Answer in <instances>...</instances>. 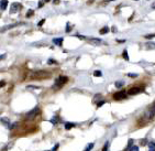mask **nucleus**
Here are the masks:
<instances>
[{
	"instance_id": "1",
	"label": "nucleus",
	"mask_w": 155,
	"mask_h": 151,
	"mask_svg": "<svg viewBox=\"0 0 155 151\" xmlns=\"http://www.w3.org/2000/svg\"><path fill=\"white\" fill-rule=\"evenodd\" d=\"M144 118L147 120V121H151L155 118V103L153 105H151L150 107L145 110L144 113Z\"/></svg>"
},
{
	"instance_id": "2",
	"label": "nucleus",
	"mask_w": 155,
	"mask_h": 151,
	"mask_svg": "<svg viewBox=\"0 0 155 151\" xmlns=\"http://www.w3.org/2000/svg\"><path fill=\"white\" fill-rule=\"evenodd\" d=\"M50 76V73H46L44 71H38V72H32L30 74V80H44L45 77Z\"/></svg>"
},
{
	"instance_id": "3",
	"label": "nucleus",
	"mask_w": 155,
	"mask_h": 151,
	"mask_svg": "<svg viewBox=\"0 0 155 151\" xmlns=\"http://www.w3.org/2000/svg\"><path fill=\"white\" fill-rule=\"evenodd\" d=\"M67 81H68V78L66 77V76H59V77H57L56 80H55V83H54V88L55 87H57V88H59L60 86H63L64 84H66L67 83Z\"/></svg>"
},
{
	"instance_id": "4",
	"label": "nucleus",
	"mask_w": 155,
	"mask_h": 151,
	"mask_svg": "<svg viewBox=\"0 0 155 151\" xmlns=\"http://www.w3.org/2000/svg\"><path fill=\"white\" fill-rule=\"evenodd\" d=\"M128 93L126 92V90H120V92L115 93V94L113 95V98L115 99V100H122V99H124L127 97Z\"/></svg>"
},
{
	"instance_id": "5",
	"label": "nucleus",
	"mask_w": 155,
	"mask_h": 151,
	"mask_svg": "<svg viewBox=\"0 0 155 151\" xmlns=\"http://www.w3.org/2000/svg\"><path fill=\"white\" fill-rule=\"evenodd\" d=\"M40 111V109H39V107H34L32 110H30L28 114H26V118L28 119H33L34 117L38 115V113Z\"/></svg>"
},
{
	"instance_id": "6",
	"label": "nucleus",
	"mask_w": 155,
	"mask_h": 151,
	"mask_svg": "<svg viewBox=\"0 0 155 151\" xmlns=\"http://www.w3.org/2000/svg\"><path fill=\"white\" fill-rule=\"evenodd\" d=\"M21 4H19V2H13V4L11 5V8H10V14H12V13H16V12H18V11L21 9Z\"/></svg>"
},
{
	"instance_id": "7",
	"label": "nucleus",
	"mask_w": 155,
	"mask_h": 151,
	"mask_svg": "<svg viewBox=\"0 0 155 151\" xmlns=\"http://www.w3.org/2000/svg\"><path fill=\"white\" fill-rule=\"evenodd\" d=\"M142 90H143V87H133V88L129 89L128 94H129V95H135V94H139V93H141Z\"/></svg>"
},
{
	"instance_id": "8",
	"label": "nucleus",
	"mask_w": 155,
	"mask_h": 151,
	"mask_svg": "<svg viewBox=\"0 0 155 151\" xmlns=\"http://www.w3.org/2000/svg\"><path fill=\"white\" fill-rule=\"evenodd\" d=\"M62 42H63V39H62V38L53 39V43H54V44H56V45H62Z\"/></svg>"
},
{
	"instance_id": "9",
	"label": "nucleus",
	"mask_w": 155,
	"mask_h": 151,
	"mask_svg": "<svg viewBox=\"0 0 155 151\" xmlns=\"http://www.w3.org/2000/svg\"><path fill=\"white\" fill-rule=\"evenodd\" d=\"M74 126H75V123H73V122H66L65 123V129L66 130H69V129L73 128Z\"/></svg>"
},
{
	"instance_id": "10",
	"label": "nucleus",
	"mask_w": 155,
	"mask_h": 151,
	"mask_svg": "<svg viewBox=\"0 0 155 151\" xmlns=\"http://www.w3.org/2000/svg\"><path fill=\"white\" fill-rule=\"evenodd\" d=\"M7 6H8V1H1V2H0V7H1V10H5V9H7Z\"/></svg>"
},
{
	"instance_id": "11",
	"label": "nucleus",
	"mask_w": 155,
	"mask_h": 151,
	"mask_svg": "<svg viewBox=\"0 0 155 151\" xmlns=\"http://www.w3.org/2000/svg\"><path fill=\"white\" fill-rule=\"evenodd\" d=\"M148 151H155V142L148 143Z\"/></svg>"
},
{
	"instance_id": "12",
	"label": "nucleus",
	"mask_w": 155,
	"mask_h": 151,
	"mask_svg": "<svg viewBox=\"0 0 155 151\" xmlns=\"http://www.w3.org/2000/svg\"><path fill=\"white\" fill-rule=\"evenodd\" d=\"M90 42H91V43H94V44H100L101 43V40H100V39H90Z\"/></svg>"
},
{
	"instance_id": "13",
	"label": "nucleus",
	"mask_w": 155,
	"mask_h": 151,
	"mask_svg": "<svg viewBox=\"0 0 155 151\" xmlns=\"http://www.w3.org/2000/svg\"><path fill=\"white\" fill-rule=\"evenodd\" d=\"M16 26H18V24H10V26H7V27H5V28H2L1 29V32H5V31H7L8 29H10V28H14Z\"/></svg>"
},
{
	"instance_id": "14",
	"label": "nucleus",
	"mask_w": 155,
	"mask_h": 151,
	"mask_svg": "<svg viewBox=\"0 0 155 151\" xmlns=\"http://www.w3.org/2000/svg\"><path fill=\"white\" fill-rule=\"evenodd\" d=\"M94 148V143L91 142V143H88L87 146H86V148H85V150L84 151H90Z\"/></svg>"
},
{
	"instance_id": "15",
	"label": "nucleus",
	"mask_w": 155,
	"mask_h": 151,
	"mask_svg": "<svg viewBox=\"0 0 155 151\" xmlns=\"http://www.w3.org/2000/svg\"><path fill=\"white\" fill-rule=\"evenodd\" d=\"M109 32V28L108 27H103V28L100 30V33H101V34H106V33H108Z\"/></svg>"
},
{
	"instance_id": "16",
	"label": "nucleus",
	"mask_w": 155,
	"mask_h": 151,
	"mask_svg": "<svg viewBox=\"0 0 155 151\" xmlns=\"http://www.w3.org/2000/svg\"><path fill=\"white\" fill-rule=\"evenodd\" d=\"M57 120H58V117H53V118L51 119V122L53 123V125H55V123H57Z\"/></svg>"
},
{
	"instance_id": "17",
	"label": "nucleus",
	"mask_w": 155,
	"mask_h": 151,
	"mask_svg": "<svg viewBox=\"0 0 155 151\" xmlns=\"http://www.w3.org/2000/svg\"><path fill=\"white\" fill-rule=\"evenodd\" d=\"M109 141H107V142L105 143V146H103V148H102V151H107L108 150V148H109Z\"/></svg>"
},
{
	"instance_id": "18",
	"label": "nucleus",
	"mask_w": 155,
	"mask_h": 151,
	"mask_svg": "<svg viewBox=\"0 0 155 151\" xmlns=\"http://www.w3.org/2000/svg\"><path fill=\"white\" fill-rule=\"evenodd\" d=\"M123 57L127 60V61H129V55H128V51L127 50L123 51Z\"/></svg>"
},
{
	"instance_id": "19",
	"label": "nucleus",
	"mask_w": 155,
	"mask_h": 151,
	"mask_svg": "<svg viewBox=\"0 0 155 151\" xmlns=\"http://www.w3.org/2000/svg\"><path fill=\"white\" fill-rule=\"evenodd\" d=\"M151 47H152V49H153V47L155 49V43H153V42H150V43L147 44V49H151Z\"/></svg>"
},
{
	"instance_id": "20",
	"label": "nucleus",
	"mask_w": 155,
	"mask_h": 151,
	"mask_svg": "<svg viewBox=\"0 0 155 151\" xmlns=\"http://www.w3.org/2000/svg\"><path fill=\"white\" fill-rule=\"evenodd\" d=\"M33 13H34V11H33V10H29L28 11V12H26V17H31V16H33Z\"/></svg>"
},
{
	"instance_id": "21",
	"label": "nucleus",
	"mask_w": 155,
	"mask_h": 151,
	"mask_svg": "<svg viewBox=\"0 0 155 151\" xmlns=\"http://www.w3.org/2000/svg\"><path fill=\"white\" fill-rule=\"evenodd\" d=\"M94 76H101V72L100 71H95L94 72Z\"/></svg>"
},
{
	"instance_id": "22",
	"label": "nucleus",
	"mask_w": 155,
	"mask_h": 151,
	"mask_svg": "<svg viewBox=\"0 0 155 151\" xmlns=\"http://www.w3.org/2000/svg\"><path fill=\"white\" fill-rule=\"evenodd\" d=\"M123 86V82H115V87H121Z\"/></svg>"
},
{
	"instance_id": "23",
	"label": "nucleus",
	"mask_w": 155,
	"mask_h": 151,
	"mask_svg": "<svg viewBox=\"0 0 155 151\" xmlns=\"http://www.w3.org/2000/svg\"><path fill=\"white\" fill-rule=\"evenodd\" d=\"M128 76H129V77H138V74H135V73H129V74H128Z\"/></svg>"
},
{
	"instance_id": "24",
	"label": "nucleus",
	"mask_w": 155,
	"mask_h": 151,
	"mask_svg": "<svg viewBox=\"0 0 155 151\" xmlns=\"http://www.w3.org/2000/svg\"><path fill=\"white\" fill-rule=\"evenodd\" d=\"M129 151H139V148L136 147V146H133V147H132V148H131V149H130Z\"/></svg>"
},
{
	"instance_id": "25",
	"label": "nucleus",
	"mask_w": 155,
	"mask_h": 151,
	"mask_svg": "<svg viewBox=\"0 0 155 151\" xmlns=\"http://www.w3.org/2000/svg\"><path fill=\"white\" fill-rule=\"evenodd\" d=\"M152 38H155V34H147V35H145V39H152Z\"/></svg>"
},
{
	"instance_id": "26",
	"label": "nucleus",
	"mask_w": 155,
	"mask_h": 151,
	"mask_svg": "<svg viewBox=\"0 0 155 151\" xmlns=\"http://www.w3.org/2000/svg\"><path fill=\"white\" fill-rule=\"evenodd\" d=\"M44 22H45V19H42V20L40 21V22H39V24H38V26H39V27H42V24H43Z\"/></svg>"
},
{
	"instance_id": "27",
	"label": "nucleus",
	"mask_w": 155,
	"mask_h": 151,
	"mask_svg": "<svg viewBox=\"0 0 155 151\" xmlns=\"http://www.w3.org/2000/svg\"><path fill=\"white\" fill-rule=\"evenodd\" d=\"M47 63H48V64H54V63H56V62L54 61L53 59H50V60H48V62H47Z\"/></svg>"
},
{
	"instance_id": "28",
	"label": "nucleus",
	"mask_w": 155,
	"mask_h": 151,
	"mask_svg": "<svg viewBox=\"0 0 155 151\" xmlns=\"http://www.w3.org/2000/svg\"><path fill=\"white\" fill-rule=\"evenodd\" d=\"M146 143H147L146 139H143V140H141V144H142V146H144V144H146Z\"/></svg>"
},
{
	"instance_id": "29",
	"label": "nucleus",
	"mask_w": 155,
	"mask_h": 151,
	"mask_svg": "<svg viewBox=\"0 0 155 151\" xmlns=\"http://www.w3.org/2000/svg\"><path fill=\"white\" fill-rule=\"evenodd\" d=\"M71 29H72V27L69 26V23H67V28H66V32H69V31H71Z\"/></svg>"
},
{
	"instance_id": "30",
	"label": "nucleus",
	"mask_w": 155,
	"mask_h": 151,
	"mask_svg": "<svg viewBox=\"0 0 155 151\" xmlns=\"http://www.w3.org/2000/svg\"><path fill=\"white\" fill-rule=\"evenodd\" d=\"M103 104H105V100H102V102H100V103H98V104H97V106H98V107H101L102 106V105Z\"/></svg>"
},
{
	"instance_id": "31",
	"label": "nucleus",
	"mask_w": 155,
	"mask_h": 151,
	"mask_svg": "<svg viewBox=\"0 0 155 151\" xmlns=\"http://www.w3.org/2000/svg\"><path fill=\"white\" fill-rule=\"evenodd\" d=\"M58 146H59V144H58V143H57V144H56V146H55V147H54V148H53V149H52V151H56V150H57V148H58Z\"/></svg>"
},
{
	"instance_id": "32",
	"label": "nucleus",
	"mask_w": 155,
	"mask_h": 151,
	"mask_svg": "<svg viewBox=\"0 0 155 151\" xmlns=\"http://www.w3.org/2000/svg\"><path fill=\"white\" fill-rule=\"evenodd\" d=\"M43 5H44V1H40V2H39V8H41Z\"/></svg>"
},
{
	"instance_id": "33",
	"label": "nucleus",
	"mask_w": 155,
	"mask_h": 151,
	"mask_svg": "<svg viewBox=\"0 0 155 151\" xmlns=\"http://www.w3.org/2000/svg\"><path fill=\"white\" fill-rule=\"evenodd\" d=\"M77 38H79V39H85V37H83V35H77Z\"/></svg>"
},
{
	"instance_id": "34",
	"label": "nucleus",
	"mask_w": 155,
	"mask_h": 151,
	"mask_svg": "<svg viewBox=\"0 0 155 151\" xmlns=\"http://www.w3.org/2000/svg\"><path fill=\"white\" fill-rule=\"evenodd\" d=\"M152 8L155 9V2H153V5H152Z\"/></svg>"
}]
</instances>
